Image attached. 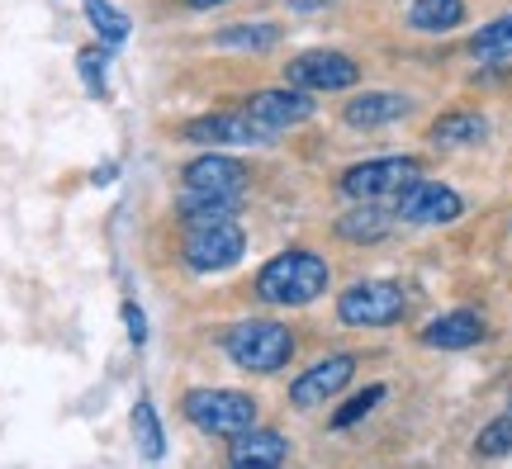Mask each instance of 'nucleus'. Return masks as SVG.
<instances>
[{
    "mask_svg": "<svg viewBox=\"0 0 512 469\" xmlns=\"http://www.w3.org/2000/svg\"><path fill=\"white\" fill-rule=\"evenodd\" d=\"M328 280H332V271L323 256L294 247V252L271 256V261L256 271V299L280 304V308H304L328 289Z\"/></svg>",
    "mask_w": 512,
    "mask_h": 469,
    "instance_id": "obj_1",
    "label": "nucleus"
},
{
    "mask_svg": "<svg viewBox=\"0 0 512 469\" xmlns=\"http://www.w3.org/2000/svg\"><path fill=\"white\" fill-rule=\"evenodd\" d=\"M223 351H228V361L238 365V370H247V375H275V370H285L294 356V332L285 323H271V318H252V323L228 327Z\"/></svg>",
    "mask_w": 512,
    "mask_h": 469,
    "instance_id": "obj_2",
    "label": "nucleus"
},
{
    "mask_svg": "<svg viewBox=\"0 0 512 469\" xmlns=\"http://www.w3.org/2000/svg\"><path fill=\"white\" fill-rule=\"evenodd\" d=\"M181 408L204 436H242L256 427V398L238 389H190Z\"/></svg>",
    "mask_w": 512,
    "mask_h": 469,
    "instance_id": "obj_3",
    "label": "nucleus"
},
{
    "mask_svg": "<svg viewBox=\"0 0 512 469\" xmlns=\"http://www.w3.org/2000/svg\"><path fill=\"white\" fill-rule=\"evenodd\" d=\"M408 313V299L394 280H361L337 299V318L347 327H394Z\"/></svg>",
    "mask_w": 512,
    "mask_h": 469,
    "instance_id": "obj_4",
    "label": "nucleus"
},
{
    "mask_svg": "<svg viewBox=\"0 0 512 469\" xmlns=\"http://www.w3.org/2000/svg\"><path fill=\"white\" fill-rule=\"evenodd\" d=\"M418 176H422L418 157H375V162H361V166H351V171H342V195L375 204L384 195L408 190Z\"/></svg>",
    "mask_w": 512,
    "mask_h": 469,
    "instance_id": "obj_5",
    "label": "nucleus"
},
{
    "mask_svg": "<svg viewBox=\"0 0 512 469\" xmlns=\"http://www.w3.org/2000/svg\"><path fill=\"white\" fill-rule=\"evenodd\" d=\"M356 81H361V67H356V57L332 53V48H318V53H299L290 67H285V86H294V91H309V95L351 91Z\"/></svg>",
    "mask_w": 512,
    "mask_h": 469,
    "instance_id": "obj_6",
    "label": "nucleus"
},
{
    "mask_svg": "<svg viewBox=\"0 0 512 469\" xmlns=\"http://www.w3.org/2000/svg\"><path fill=\"white\" fill-rule=\"evenodd\" d=\"M242 252H247V237L242 228L228 218V223H214V228H185V266L200 275L228 271L238 266Z\"/></svg>",
    "mask_w": 512,
    "mask_h": 469,
    "instance_id": "obj_7",
    "label": "nucleus"
},
{
    "mask_svg": "<svg viewBox=\"0 0 512 469\" xmlns=\"http://www.w3.org/2000/svg\"><path fill=\"white\" fill-rule=\"evenodd\" d=\"M275 133L266 124H256L247 109H223V114H204V119H190L185 124V143H204V147H261V143H271Z\"/></svg>",
    "mask_w": 512,
    "mask_h": 469,
    "instance_id": "obj_8",
    "label": "nucleus"
},
{
    "mask_svg": "<svg viewBox=\"0 0 512 469\" xmlns=\"http://www.w3.org/2000/svg\"><path fill=\"white\" fill-rule=\"evenodd\" d=\"M399 204H394V218H403V223H418V228H437V223H451V218H460V195L451 190V185H437V181H413L408 190H399Z\"/></svg>",
    "mask_w": 512,
    "mask_h": 469,
    "instance_id": "obj_9",
    "label": "nucleus"
},
{
    "mask_svg": "<svg viewBox=\"0 0 512 469\" xmlns=\"http://www.w3.org/2000/svg\"><path fill=\"white\" fill-rule=\"evenodd\" d=\"M351 375H356V356H328V361L309 365L304 375L294 379L290 403L294 408H318V403H328V398L342 394L351 384Z\"/></svg>",
    "mask_w": 512,
    "mask_h": 469,
    "instance_id": "obj_10",
    "label": "nucleus"
},
{
    "mask_svg": "<svg viewBox=\"0 0 512 469\" xmlns=\"http://www.w3.org/2000/svg\"><path fill=\"white\" fill-rule=\"evenodd\" d=\"M181 190H200V195H242L247 190V166L223 152H204L181 171Z\"/></svg>",
    "mask_w": 512,
    "mask_h": 469,
    "instance_id": "obj_11",
    "label": "nucleus"
},
{
    "mask_svg": "<svg viewBox=\"0 0 512 469\" xmlns=\"http://www.w3.org/2000/svg\"><path fill=\"white\" fill-rule=\"evenodd\" d=\"M313 109H318V105H313V95L309 91H294V86H285V91H256L252 100H247V114H252L256 124H266L271 133L313 119Z\"/></svg>",
    "mask_w": 512,
    "mask_h": 469,
    "instance_id": "obj_12",
    "label": "nucleus"
},
{
    "mask_svg": "<svg viewBox=\"0 0 512 469\" xmlns=\"http://www.w3.org/2000/svg\"><path fill=\"white\" fill-rule=\"evenodd\" d=\"M484 318L470 313V308H456V313H446V318H432V323L422 327V346H432V351H470V346L484 342Z\"/></svg>",
    "mask_w": 512,
    "mask_h": 469,
    "instance_id": "obj_13",
    "label": "nucleus"
},
{
    "mask_svg": "<svg viewBox=\"0 0 512 469\" xmlns=\"http://www.w3.org/2000/svg\"><path fill=\"white\" fill-rule=\"evenodd\" d=\"M408 95H394V91H366V95H356V100H347V124L351 128H384V124H394V119H403L408 114Z\"/></svg>",
    "mask_w": 512,
    "mask_h": 469,
    "instance_id": "obj_14",
    "label": "nucleus"
},
{
    "mask_svg": "<svg viewBox=\"0 0 512 469\" xmlns=\"http://www.w3.org/2000/svg\"><path fill=\"white\" fill-rule=\"evenodd\" d=\"M238 199L242 195H200V190H181L176 214H181L185 228H214V223L238 218Z\"/></svg>",
    "mask_w": 512,
    "mask_h": 469,
    "instance_id": "obj_15",
    "label": "nucleus"
},
{
    "mask_svg": "<svg viewBox=\"0 0 512 469\" xmlns=\"http://www.w3.org/2000/svg\"><path fill=\"white\" fill-rule=\"evenodd\" d=\"M290 451V441L271 427H247L242 436H233V465H280Z\"/></svg>",
    "mask_w": 512,
    "mask_h": 469,
    "instance_id": "obj_16",
    "label": "nucleus"
},
{
    "mask_svg": "<svg viewBox=\"0 0 512 469\" xmlns=\"http://www.w3.org/2000/svg\"><path fill=\"white\" fill-rule=\"evenodd\" d=\"M489 138V119L475 109H456V114H441L432 124V143L437 147H475Z\"/></svg>",
    "mask_w": 512,
    "mask_h": 469,
    "instance_id": "obj_17",
    "label": "nucleus"
},
{
    "mask_svg": "<svg viewBox=\"0 0 512 469\" xmlns=\"http://www.w3.org/2000/svg\"><path fill=\"white\" fill-rule=\"evenodd\" d=\"M389 228H394V214H384L380 204H366V209H351V214L337 218V237L342 242H380V237H389Z\"/></svg>",
    "mask_w": 512,
    "mask_h": 469,
    "instance_id": "obj_18",
    "label": "nucleus"
},
{
    "mask_svg": "<svg viewBox=\"0 0 512 469\" xmlns=\"http://www.w3.org/2000/svg\"><path fill=\"white\" fill-rule=\"evenodd\" d=\"M408 24L418 34H446V29L465 24V0H413Z\"/></svg>",
    "mask_w": 512,
    "mask_h": 469,
    "instance_id": "obj_19",
    "label": "nucleus"
},
{
    "mask_svg": "<svg viewBox=\"0 0 512 469\" xmlns=\"http://www.w3.org/2000/svg\"><path fill=\"white\" fill-rule=\"evenodd\" d=\"M470 53H475L479 62H503V57H512V15L484 24V29L470 38Z\"/></svg>",
    "mask_w": 512,
    "mask_h": 469,
    "instance_id": "obj_20",
    "label": "nucleus"
},
{
    "mask_svg": "<svg viewBox=\"0 0 512 469\" xmlns=\"http://www.w3.org/2000/svg\"><path fill=\"white\" fill-rule=\"evenodd\" d=\"M280 43V29L275 24H233L219 34V48H242V53H266Z\"/></svg>",
    "mask_w": 512,
    "mask_h": 469,
    "instance_id": "obj_21",
    "label": "nucleus"
},
{
    "mask_svg": "<svg viewBox=\"0 0 512 469\" xmlns=\"http://www.w3.org/2000/svg\"><path fill=\"white\" fill-rule=\"evenodd\" d=\"M86 19H91V24H95V34L105 38L110 48L128 43V29H133V24H128L124 10H114L110 0H86Z\"/></svg>",
    "mask_w": 512,
    "mask_h": 469,
    "instance_id": "obj_22",
    "label": "nucleus"
},
{
    "mask_svg": "<svg viewBox=\"0 0 512 469\" xmlns=\"http://www.w3.org/2000/svg\"><path fill=\"white\" fill-rule=\"evenodd\" d=\"M133 432H138V446H143L147 460H162V451H166L162 422H157V413H152L147 398H138V408H133Z\"/></svg>",
    "mask_w": 512,
    "mask_h": 469,
    "instance_id": "obj_23",
    "label": "nucleus"
},
{
    "mask_svg": "<svg viewBox=\"0 0 512 469\" xmlns=\"http://www.w3.org/2000/svg\"><path fill=\"white\" fill-rule=\"evenodd\" d=\"M475 451L489 455V460H494V455H512V413L494 417V422L475 436Z\"/></svg>",
    "mask_w": 512,
    "mask_h": 469,
    "instance_id": "obj_24",
    "label": "nucleus"
},
{
    "mask_svg": "<svg viewBox=\"0 0 512 469\" xmlns=\"http://www.w3.org/2000/svg\"><path fill=\"white\" fill-rule=\"evenodd\" d=\"M375 403H384V384H370L366 394H356L347 403V408H342V413L332 417V427H351V422H361V417L370 413V408H375Z\"/></svg>",
    "mask_w": 512,
    "mask_h": 469,
    "instance_id": "obj_25",
    "label": "nucleus"
},
{
    "mask_svg": "<svg viewBox=\"0 0 512 469\" xmlns=\"http://www.w3.org/2000/svg\"><path fill=\"white\" fill-rule=\"evenodd\" d=\"M76 67H81V76H86V86L95 95H105V53L100 48H86V53L76 57Z\"/></svg>",
    "mask_w": 512,
    "mask_h": 469,
    "instance_id": "obj_26",
    "label": "nucleus"
},
{
    "mask_svg": "<svg viewBox=\"0 0 512 469\" xmlns=\"http://www.w3.org/2000/svg\"><path fill=\"white\" fill-rule=\"evenodd\" d=\"M124 323H128V337H133V346L147 342V318L138 304H124Z\"/></svg>",
    "mask_w": 512,
    "mask_h": 469,
    "instance_id": "obj_27",
    "label": "nucleus"
},
{
    "mask_svg": "<svg viewBox=\"0 0 512 469\" xmlns=\"http://www.w3.org/2000/svg\"><path fill=\"white\" fill-rule=\"evenodd\" d=\"M328 0H290V10H323Z\"/></svg>",
    "mask_w": 512,
    "mask_h": 469,
    "instance_id": "obj_28",
    "label": "nucleus"
},
{
    "mask_svg": "<svg viewBox=\"0 0 512 469\" xmlns=\"http://www.w3.org/2000/svg\"><path fill=\"white\" fill-rule=\"evenodd\" d=\"M190 10H214V5H228V0H185Z\"/></svg>",
    "mask_w": 512,
    "mask_h": 469,
    "instance_id": "obj_29",
    "label": "nucleus"
},
{
    "mask_svg": "<svg viewBox=\"0 0 512 469\" xmlns=\"http://www.w3.org/2000/svg\"><path fill=\"white\" fill-rule=\"evenodd\" d=\"M233 469H280V465H233Z\"/></svg>",
    "mask_w": 512,
    "mask_h": 469,
    "instance_id": "obj_30",
    "label": "nucleus"
}]
</instances>
